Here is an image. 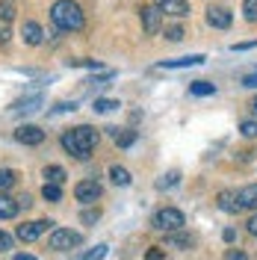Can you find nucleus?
Returning a JSON list of instances; mask_svg holds the SVG:
<instances>
[{"label":"nucleus","mask_w":257,"mask_h":260,"mask_svg":"<svg viewBox=\"0 0 257 260\" xmlns=\"http://www.w3.org/2000/svg\"><path fill=\"white\" fill-rule=\"evenodd\" d=\"M95 145H98V133H95V127H89V124H80V127L65 130L62 133V148L71 157H77V160H86L89 151Z\"/></svg>","instance_id":"nucleus-1"},{"label":"nucleus","mask_w":257,"mask_h":260,"mask_svg":"<svg viewBox=\"0 0 257 260\" xmlns=\"http://www.w3.org/2000/svg\"><path fill=\"white\" fill-rule=\"evenodd\" d=\"M50 21L65 32L80 30L83 27V9L74 0H56V3L50 6Z\"/></svg>","instance_id":"nucleus-2"},{"label":"nucleus","mask_w":257,"mask_h":260,"mask_svg":"<svg viewBox=\"0 0 257 260\" xmlns=\"http://www.w3.org/2000/svg\"><path fill=\"white\" fill-rule=\"evenodd\" d=\"M186 225V216L177 210V207H163V210L154 213V228L157 231H180V228Z\"/></svg>","instance_id":"nucleus-3"},{"label":"nucleus","mask_w":257,"mask_h":260,"mask_svg":"<svg viewBox=\"0 0 257 260\" xmlns=\"http://www.w3.org/2000/svg\"><path fill=\"white\" fill-rule=\"evenodd\" d=\"M83 243V237L77 231H71V228H53V234H50L48 245L53 251H68V248H77Z\"/></svg>","instance_id":"nucleus-4"},{"label":"nucleus","mask_w":257,"mask_h":260,"mask_svg":"<svg viewBox=\"0 0 257 260\" xmlns=\"http://www.w3.org/2000/svg\"><path fill=\"white\" fill-rule=\"evenodd\" d=\"M53 222L50 219H36V222H24V225H18V240H24V243H33V240H39L45 231H50Z\"/></svg>","instance_id":"nucleus-5"},{"label":"nucleus","mask_w":257,"mask_h":260,"mask_svg":"<svg viewBox=\"0 0 257 260\" xmlns=\"http://www.w3.org/2000/svg\"><path fill=\"white\" fill-rule=\"evenodd\" d=\"M139 18H142V27H145V32L148 36H154V32L160 30V24H163V12L151 3V6H142L139 9Z\"/></svg>","instance_id":"nucleus-6"},{"label":"nucleus","mask_w":257,"mask_h":260,"mask_svg":"<svg viewBox=\"0 0 257 260\" xmlns=\"http://www.w3.org/2000/svg\"><path fill=\"white\" fill-rule=\"evenodd\" d=\"M74 198H77L80 204H95L98 198H101V186H98L95 180H80V183L74 186Z\"/></svg>","instance_id":"nucleus-7"},{"label":"nucleus","mask_w":257,"mask_h":260,"mask_svg":"<svg viewBox=\"0 0 257 260\" xmlns=\"http://www.w3.org/2000/svg\"><path fill=\"white\" fill-rule=\"evenodd\" d=\"M15 139L21 145H42V142H45V130L36 127V124H21V127L15 130Z\"/></svg>","instance_id":"nucleus-8"},{"label":"nucleus","mask_w":257,"mask_h":260,"mask_svg":"<svg viewBox=\"0 0 257 260\" xmlns=\"http://www.w3.org/2000/svg\"><path fill=\"white\" fill-rule=\"evenodd\" d=\"M154 6L160 9L163 15H175V18L189 15V3L186 0H154Z\"/></svg>","instance_id":"nucleus-9"},{"label":"nucleus","mask_w":257,"mask_h":260,"mask_svg":"<svg viewBox=\"0 0 257 260\" xmlns=\"http://www.w3.org/2000/svg\"><path fill=\"white\" fill-rule=\"evenodd\" d=\"M231 21H234L231 12L222 9V6H216V9H210V12H207V24H210V27H216V30H228V27H231Z\"/></svg>","instance_id":"nucleus-10"},{"label":"nucleus","mask_w":257,"mask_h":260,"mask_svg":"<svg viewBox=\"0 0 257 260\" xmlns=\"http://www.w3.org/2000/svg\"><path fill=\"white\" fill-rule=\"evenodd\" d=\"M237 198H240V204L245 207V210H257V183L242 186L240 192H237Z\"/></svg>","instance_id":"nucleus-11"},{"label":"nucleus","mask_w":257,"mask_h":260,"mask_svg":"<svg viewBox=\"0 0 257 260\" xmlns=\"http://www.w3.org/2000/svg\"><path fill=\"white\" fill-rule=\"evenodd\" d=\"M219 210H225V213H240L242 204H240V198H237V192H219Z\"/></svg>","instance_id":"nucleus-12"},{"label":"nucleus","mask_w":257,"mask_h":260,"mask_svg":"<svg viewBox=\"0 0 257 260\" xmlns=\"http://www.w3.org/2000/svg\"><path fill=\"white\" fill-rule=\"evenodd\" d=\"M18 216V201L9 198L6 192H0V219H15Z\"/></svg>","instance_id":"nucleus-13"},{"label":"nucleus","mask_w":257,"mask_h":260,"mask_svg":"<svg viewBox=\"0 0 257 260\" xmlns=\"http://www.w3.org/2000/svg\"><path fill=\"white\" fill-rule=\"evenodd\" d=\"M207 56H201V53H195V56H183V59H166L163 68H189V65H204Z\"/></svg>","instance_id":"nucleus-14"},{"label":"nucleus","mask_w":257,"mask_h":260,"mask_svg":"<svg viewBox=\"0 0 257 260\" xmlns=\"http://www.w3.org/2000/svg\"><path fill=\"white\" fill-rule=\"evenodd\" d=\"M21 36H24V42H27V45H42V36H45V32H42V27H39L36 21H27Z\"/></svg>","instance_id":"nucleus-15"},{"label":"nucleus","mask_w":257,"mask_h":260,"mask_svg":"<svg viewBox=\"0 0 257 260\" xmlns=\"http://www.w3.org/2000/svg\"><path fill=\"white\" fill-rule=\"evenodd\" d=\"M39 107H42V95H30V98H21L12 110L15 113H36Z\"/></svg>","instance_id":"nucleus-16"},{"label":"nucleus","mask_w":257,"mask_h":260,"mask_svg":"<svg viewBox=\"0 0 257 260\" xmlns=\"http://www.w3.org/2000/svg\"><path fill=\"white\" fill-rule=\"evenodd\" d=\"M110 133H113V139L118 142L121 148H130L133 142H136V130H118V127H110Z\"/></svg>","instance_id":"nucleus-17"},{"label":"nucleus","mask_w":257,"mask_h":260,"mask_svg":"<svg viewBox=\"0 0 257 260\" xmlns=\"http://www.w3.org/2000/svg\"><path fill=\"white\" fill-rule=\"evenodd\" d=\"M213 92H216V86H213V83H207V80L189 83V95H195V98H207V95H213Z\"/></svg>","instance_id":"nucleus-18"},{"label":"nucleus","mask_w":257,"mask_h":260,"mask_svg":"<svg viewBox=\"0 0 257 260\" xmlns=\"http://www.w3.org/2000/svg\"><path fill=\"white\" fill-rule=\"evenodd\" d=\"M110 178H113L115 186H127L130 183V172L124 166H110Z\"/></svg>","instance_id":"nucleus-19"},{"label":"nucleus","mask_w":257,"mask_h":260,"mask_svg":"<svg viewBox=\"0 0 257 260\" xmlns=\"http://www.w3.org/2000/svg\"><path fill=\"white\" fill-rule=\"evenodd\" d=\"M62 180H65L62 166H48V169H45V183H56V186H59Z\"/></svg>","instance_id":"nucleus-20"},{"label":"nucleus","mask_w":257,"mask_h":260,"mask_svg":"<svg viewBox=\"0 0 257 260\" xmlns=\"http://www.w3.org/2000/svg\"><path fill=\"white\" fill-rule=\"evenodd\" d=\"M118 107H121V104L113 101V98H95V113H113Z\"/></svg>","instance_id":"nucleus-21"},{"label":"nucleus","mask_w":257,"mask_h":260,"mask_svg":"<svg viewBox=\"0 0 257 260\" xmlns=\"http://www.w3.org/2000/svg\"><path fill=\"white\" fill-rule=\"evenodd\" d=\"M42 195H45V201H62V189L56 183H45L42 186Z\"/></svg>","instance_id":"nucleus-22"},{"label":"nucleus","mask_w":257,"mask_h":260,"mask_svg":"<svg viewBox=\"0 0 257 260\" xmlns=\"http://www.w3.org/2000/svg\"><path fill=\"white\" fill-rule=\"evenodd\" d=\"M166 243L172 245V248H189V243H192V240H189L186 234H175V231H172V237H169Z\"/></svg>","instance_id":"nucleus-23"},{"label":"nucleus","mask_w":257,"mask_h":260,"mask_svg":"<svg viewBox=\"0 0 257 260\" xmlns=\"http://www.w3.org/2000/svg\"><path fill=\"white\" fill-rule=\"evenodd\" d=\"M15 183V172L12 169H0V192H6Z\"/></svg>","instance_id":"nucleus-24"},{"label":"nucleus","mask_w":257,"mask_h":260,"mask_svg":"<svg viewBox=\"0 0 257 260\" xmlns=\"http://www.w3.org/2000/svg\"><path fill=\"white\" fill-rule=\"evenodd\" d=\"M242 12H245V21L257 24V0H242Z\"/></svg>","instance_id":"nucleus-25"},{"label":"nucleus","mask_w":257,"mask_h":260,"mask_svg":"<svg viewBox=\"0 0 257 260\" xmlns=\"http://www.w3.org/2000/svg\"><path fill=\"white\" fill-rule=\"evenodd\" d=\"M0 18L3 21H12L15 18V3L12 0H0Z\"/></svg>","instance_id":"nucleus-26"},{"label":"nucleus","mask_w":257,"mask_h":260,"mask_svg":"<svg viewBox=\"0 0 257 260\" xmlns=\"http://www.w3.org/2000/svg\"><path fill=\"white\" fill-rule=\"evenodd\" d=\"M186 32H183V27H177V24H172V27H166V39L169 42H180Z\"/></svg>","instance_id":"nucleus-27"},{"label":"nucleus","mask_w":257,"mask_h":260,"mask_svg":"<svg viewBox=\"0 0 257 260\" xmlns=\"http://www.w3.org/2000/svg\"><path fill=\"white\" fill-rule=\"evenodd\" d=\"M104 257H107V245H95L92 251L83 254V260H104Z\"/></svg>","instance_id":"nucleus-28"},{"label":"nucleus","mask_w":257,"mask_h":260,"mask_svg":"<svg viewBox=\"0 0 257 260\" xmlns=\"http://www.w3.org/2000/svg\"><path fill=\"white\" fill-rule=\"evenodd\" d=\"M177 180H180V175H177V172H169V175H166V178H163L160 183H157V186H160V189H172Z\"/></svg>","instance_id":"nucleus-29"},{"label":"nucleus","mask_w":257,"mask_h":260,"mask_svg":"<svg viewBox=\"0 0 257 260\" xmlns=\"http://www.w3.org/2000/svg\"><path fill=\"white\" fill-rule=\"evenodd\" d=\"M240 133H242V136H248V139H251V136H257V121H242Z\"/></svg>","instance_id":"nucleus-30"},{"label":"nucleus","mask_w":257,"mask_h":260,"mask_svg":"<svg viewBox=\"0 0 257 260\" xmlns=\"http://www.w3.org/2000/svg\"><path fill=\"white\" fill-rule=\"evenodd\" d=\"M9 248H12V237H9L6 231H0V254H3V251H9Z\"/></svg>","instance_id":"nucleus-31"},{"label":"nucleus","mask_w":257,"mask_h":260,"mask_svg":"<svg viewBox=\"0 0 257 260\" xmlns=\"http://www.w3.org/2000/svg\"><path fill=\"white\" fill-rule=\"evenodd\" d=\"M225 260H248V257H245V251H237V248H231V251L225 254Z\"/></svg>","instance_id":"nucleus-32"},{"label":"nucleus","mask_w":257,"mask_h":260,"mask_svg":"<svg viewBox=\"0 0 257 260\" xmlns=\"http://www.w3.org/2000/svg\"><path fill=\"white\" fill-rule=\"evenodd\" d=\"M68 110H77L74 104H68V101H62V104H56V110L53 113H68Z\"/></svg>","instance_id":"nucleus-33"},{"label":"nucleus","mask_w":257,"mask_h":260,"mask_svg":"<svg viewBox=\"0 0 257 260\" xmlns=\"http://www.w3.org/2000/svg\"><path fill=\"white\" fill-rule=\"evenodd\" d=\"M248 234H251V237H257V210H254V216L248 219Z\"/></svg>","instance_id":"nucleus-34"},{"label":"nucleus","mask_w":257,"mask_h":260,"mask_svg":"<svg viewBox=\"0 0 257 260\" xmlns=\"http://www.w3.org/2000/svg\"><path fill=\"white\" fill-rule=\"evenodd\" d=\"M242 86H248V89H257V74H248V77L242 80Z\"/></svg>","instance_id":"nucleus-35"},{"label":"nucleus","mask_w":257,"mask_h":260,"mask_svg":"<svg viewBox=\"0 0 257 260\" xmlns=\"http://www.w3.org/2000/svg\"><path fill=\"white\" fill-rule=\"evenodd\" d=\"M145 257H148V260H163V251H160V248H151Z\"/></svg>","instance_id":"nucleus-36"},{"label":"nucleus","mask_w":257,"mask_h":260,"mask_svg":"<svg viewBox=\"0 0 257 260\" xmlns=\"http://www.w3.org/2000/svg\"><path fill=\"white\" fill-rule=\"evenodd\" d=\"M95 219H98V213H92V210H86V213H83V222H86V225H92Z\"/></svg>","instance_id":"nucleus-37"},{"label":"nucleus","mask_w":257,"mask_h":260,"mask_svg":"<svg viewBox=\"0 0 257 260\" xmlns=\"http://www.w3.org/2000/svg\"><path fill=\"white\" fill-rule=\"evenodd\" d=\"M254 48V42H242V45H234L231 50H251Z\"/></svg>","instance_id":"nucleus-38"},{"label":"nucleus","mask_w":257,"mask_h":260,"mask_svg":"<svg viewBox=\"0 0 257 260\" xmlns=\"http://www.w3.org/2000/svg\"><path fill=\"white\" fill-rule=\"evenodd\" d=\"M15 260H36V257H33V254H24V251H21V254H15Z\"/></svg>","instance_id":"nucleus-39"},{"label":"nucleus","mask_w":257,"mask_h":260,"mask_svg":"<svg viewBox=\"0 0 257 260\" xmlns=\"http://www.w3.org/2000/svg\"><path fill=\"white\" fill-rule=\"evenodd\" d=\"M248 107H251V113L257 115V98H251V104H248Z\"/></svg>","instance_id":"nucleus-40"}]
</instances>
